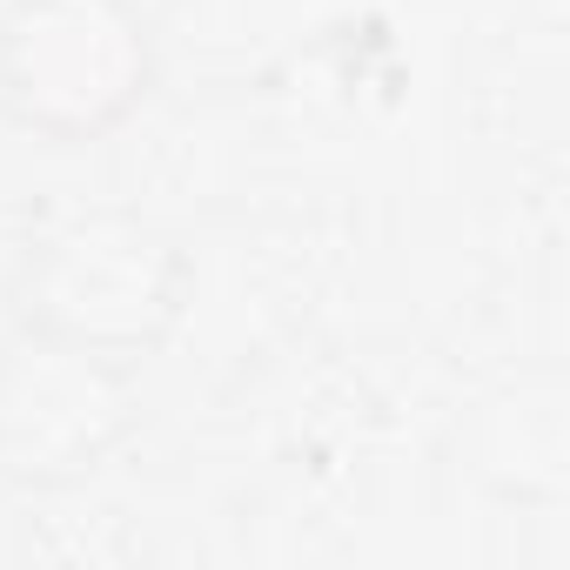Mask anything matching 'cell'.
Segmentation results:
<instances>
[{"mask_svg": "<svg viewBox=\"0 0 570 570\" xmlns=\"http://www.w3.org/2000/svg\"><path fill=\"white\" fill-rule=\"evenodd\" d=\"M188 248L141 208H88L48 228L21 268V323L141 363L188 309Z\"/></svg>", "mask_w": 570, "mask_h": 570, "instance_id": "1", "label": "cell"}, {"mask_svg": "<svg viewBox=\"0 0 570 570\" xmlns=\"http://www.w3.org/2000/svg\"><path fill=\"white\" fill-rule=\"evenodd\" d=\"M155 88L141 0H8L0 8V108L48 141L115 135Z\"/></svg>", "mask_w": 570, "mask_h": 570, "instance_id": "2", "label": "cell"}, {"mask_svg": "<svg viewBox=\"0 0 570 570\" xmlns=\"http://www.w3.org/2000/svg\"><path fill=\"white\" fill-rule=\"evenodd\" d=\"M135 363L88 343L28 330L0 350V476L21 490H61L95 476L135 430Z\"/></svg>", "mask_w": 570, "mask_h": 570, "instance_id": "3", "label": "cell"}]
</instances>
